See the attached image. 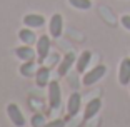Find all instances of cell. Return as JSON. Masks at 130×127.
<instances>
[{"mask_svg": "<svg viewBox=\"0 0 130 127\" xmlns=\"http://www.w3.org/2000/svg\"><path fill=\"white\" fill-rule=\"evenodd\" d=\"M47 90H48V107L52 109V110L60 109V105H62V89H60V84H58L57 80H50Z\"/></svg>", "mask_w": 130, "mask_h": 127, "instance_id": "obj_1", "label": "cell"}, {"mask_svg": "<svg viewBox=\"0 0 130 127\" xmlns=\"http://www.w3.org/2000/svg\"><path fill=\"white\" fill-rule=\"evenodd\" d=\"M35 50H37V64L42 65L50 55V37L48 35H40L35 44Z\"/></svg>", "mask_w": 130, "mask_h": 127, "instance_id": "obj_2", "label": "cell"}, {"mask_svg": "<svg viewBox=\"0 0 130 127\" xmlns=\"http://www.w3.org/2000/svg\"><path fill=\"white\" fill-rule=\"evenodd\" d=\"M105 72H107V67L100 64V65L93 67V69H90L88 72H85V74H84L82 84H84V85H87V87H90V85L97 84V82H99L100 79H102L103 75H105Z\"/></svg>", "mask_w": 130, "mask_h": 127, "instance_id": "obj_3", "label": "cell"}, {"mask_svg": "<svg viewBox=\"0 0 130 127\" xmlns=\"http://www.w3.org/2000/svg\"><path fill=\"white\" fill-rule=\"evenodd\" d=\"M48 32H50V37H54V39L62 37V34H63V17H62V13H54L50 17Z\"/></svg>", "mask_w": 130, "mask_h": 127, "instance_id": "obj_4", "label": "cell"}, {"mask_svg": "<svg viewBox=\"0 0 130 127\" xmlns=\"http://www.w3.org/2000/svg\"><path fill=\"white\" fill-rule=\"evenodd\" d=\"M7 116L10 119V122L13 124L15 127H23L25 125V117H23V112L20 110V107L13 102L7 105Z\"/></svg>", "mask_w": 130, "mask_h": 127, "instance_id": "obj_5", "label": "cell"}, {"mask_svg": "<svg viewBox=\"0 0 130 127\" xmlns=\"http://www.w3.org/2000/svg\"><path fill=\"white\" fill-rule=\"evenodd\" d=\"M82 107V97L78 92L70 94L69 100H67V119H73V117L80 112Z\"/></svg>", "mask_w": 130, "mask_h": 127, "instance_id": "obj_6", "label": "cell"}, {"mask_svg": "<svg viewBox=\"0 0 130 127\" xmlns=\"http://www.w3.org/2000/svg\"><path fill=\"white\" fill-rule=\"evenodd\" d=\"M75 62H77L75 54H73V52H67V54L60 59V62H58V65H57L58 75H60V77L67 75V72H70V69L73 67V64H75Z\"/></svg>", "mask_w": 130, "mask_h": 127, "instance_id": "obj_7", "label": "cell"}, {"mask_svg": "<svg viewBox=\"0 0 130 127\" xmlns=\"http://www.w3.org/2000/svg\"><path fill=\"white\" fill-rule=\"evenodd\" d=\"M35 84L40 89L48 87V84H50V67L43 65V64L38 65L37 72H35Z\"/></svg>", "mask_w": 130, "mask_h": 127, "instance_id": "obj_8", "label": "cell"}, {"mask_svg": "<svg viewBox=\"0 0 130 127\" xmlns=\"http://www.w3.org/2000/svg\"><path fill=\"white\" fill-rule=\"evenodd\" d=\"M15 55L19 60L27 62V60H37V50L34 49L32 45H20L15 49Z\"/></svg>", "mask_w": 130, "mask_h": 127, "instance_id": "obj_9", "label": "cell"}, {"mask_svg": "<svg viewBox=\"0 0 130 127\" xmlns=\"http://www.w3.org/2000/svg\"><path fill=\"white\" fill-rule=\"evenodd\" d=\"M23 27L28 29H40L45 25V17L40 15V13H27L23 17Z\"/></svg>", "mask_w": 130, "mask_h": 127, "instance_id": "obj_10", "label": "cell"}, {"mask_svg": "<svg viewBox=\"0 0 130 127\" xmlns=\"http://www.w3.org/2000/svg\"><path fill=\"white\" fill-rule=\"evenodd\" d=\"M119 82L122 85H128L130 84V59L125 57L120 62L119 67Z\"/></svg>", "mask_w": 130, "mask_h": 127, "instance_id": "obj_11", "label": "cell"}, {"mask_svg": "<svg viewBox=\"0 0 130 127\" xmlns=\"http://www.w3.org/2000/svg\"><path fill=\"white\" fill-rule=\"evenodd\" d=\"M100 107H102V100L100 99H92L85 105V112H84V120H90L100 112Z\"/></svg>", "mask_w": 130, "mask_h": 127, "instance_id": "obj_12", "label": "cell"}, {"mask_svg": "<svg viewBox=\"0 0 130 127\" xmlns=\"http://www.w3.org/2000/svg\"><path fill=\"white\" fill-rule=\"evenodd\" d=\"M19 39L22 44H25V45H35L38 40L37 34L34 32V29H28V27H23L19 30Z\"/></svg>", "mask_w": 130, "mask_h": 127, "instance_id": "obj_13", "label": "cell"}, {"mask_svg": "<svg viewBox=\"0 0 130 127\" xmlns=\"http://www.w3.org/2000/svg\"><path fill=\"white\" fill-rule=\"evenodd\" d=\"M92 60V52L90 50H84L78 57H77V62H75V67H77V72L78 74H84L87 72V67Z\"/></svg>", "mask_w": 130, "mask_h": 127, "instance_id": "obj_14", "label": "cell"}, {"mask_svg": "<svg viewBox=\"0 0 130 127\" xmlns=\"http://www.w3.org/2000/svg\"><path fill=\"white\" fill-rule=\"evenodd\" d=\"M35 64L37 60H27V62H22V65H20V74H22V77H35Z\"/></svg>", "mask_w": 130, "mask_h": 127, "instance_id": "obj_15", "label": "cell"}, {"mask_svg": "<svg viewBox=\"0 0 130 127\" xmlns=\"http://www.w3.org/2000/svg\"><path fill=\"white\" fill-rule=\"evenodd\" d=\"M69 4L77 10H90L92 8V2L90 0H69Z\"/></svg>", "mask_w": 130, "mask_h": 127, "instance_id": "obj_16", "label": "cell"}, {"mask_svg": "<svg viewBox=\"0 0 130 127\" xmlns=\"http://www.w3.org/2000/svg\"><path fill=\"white\" fill-rule=\"evenodd\" d=\"M45 116L43 114H40V112H37V114H34L32 116V119H30V124H32V127H43L45 125Z\"/></svg>", "mask_w": 130, "mask_h": 127, "instance_id": "obj_17", "label": "cell"}, {"mask_svg": "<svg viewBox=\"0 0 130 127\" xmlns=\"http://www.w3.org/2000/svg\"><path fill=\"white\" fill-rule=\"evenodd\" d=\"M43 127H65V120L63 119H54L50 122H45Z\"/></svg>", "mask_w": 130, "mask_h": 127, "instance_id": "obj_18", "label": "cell"}, {"mask_svg": "<svg viewBox=\"0 0 130 127\" xmlns=\"http://www.w3.org/2000/svg\"><path fill=\"white\" fill-rule=\"evenodd\" d=\"M120 22H122L123 29H127V30H130V15H123L122 19H120Z\"/></svg>", "mask_w": 130, "mask_h": 127, "instance_id": "obj_19", "label": "cell"}]
</instances>
